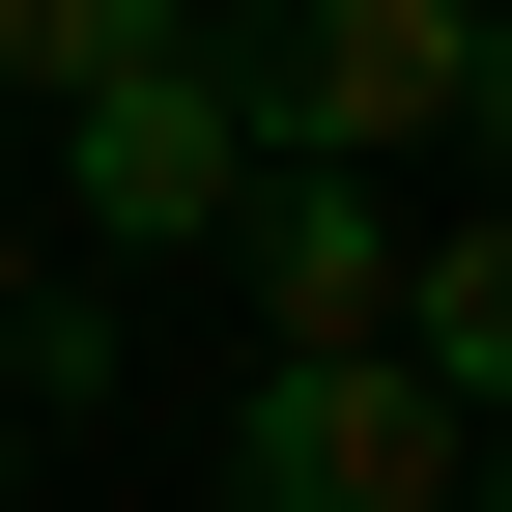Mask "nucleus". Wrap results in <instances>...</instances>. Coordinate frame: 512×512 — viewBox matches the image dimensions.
<instances>
[{"mask_svg": "<svg viewBox=\"0 0 512 512\" xmlns=\"http://www.w3.org/2000/svg\"><path fill=\"white\" fill-rule=\"evenodd\" d=\"M456 57H484V0H200V86H228L256 171H399V143H456Z\"/></svg>", "mask_w": 512, "mask_h": 512, "instance_id": "obj_1", "label": "nucleus"}, {"mask_svg": "<svg viewBox=\"0 0 512 512\" xmlns=\"http://www.w3.org/2000/svg\"><path fill=\"white\" fill-rule=\"evenodd\" d=\"M456 456H484V427L427 399L399 342H313V370L228 399V512H456Z\"/></svg>", "mask_w": 512, "mask_h": 512, "instance_id": "obj_2", "label": "nucleus"}, {"mask_svg": "<svg viewBox=\"0 0 512 512\" xmlns=\"http://www.w3.org/2000/svg\"><path fill=\"white\" fill-rule=\"evenodd\" d=\"M57 200H86L114 256H228V200H256V143H228V86H200V29H171V57H114V86L57 114Z\"/></svg>", "mask_w": 512, "mask_h": 512, "instance_id": "obj_3", "label": "nucleus"}, {"mask_svg": "<svg viewBox=\"0 0 512 512\" xmlns=\"http://www.w3.org/2000/svg\"><path fill=\"white\" fill-rule=\"evenodd\" d=\"M228 256H256V370H313V342H399V171H256L228 200Z\"/></svg>", "mask_w": 512, "mask_h": 512, "instance_id": "obj_4", "label": "nucleus"}, {"mask_svg": "<svg viewBox=\"0 0 512 512\" xmlns=\"http://www.w3.org/2000/svg\"><path fill=\"white\" fill-rule=\"evenodd\" d=\"M399 370H427V399H456V427H512V200L399 256Z\"/></svg>", "mask_w": 512, "mask_h": 512, "instance_id": "obj_5", "label": "nucleus"}, {"mask_svg": "<svg viewBox=\"0 0 512 512\" xmlns=\"http://www.w3.org/2000/svg\"><path fill=\"white\" fill-rule=\"evenodd\" d=\"M171 29H200V0H0V86H29V114H86L114 57H171Z\"/></svg>", "mask_w": 512, "mask_h": 512, "instance_id": "obj_6", "label": "nucleus"}, {"mask_svg": "<svg viewBox=\"0 0 512 512\" xmlns=\"http://www.w3.org/2000/svg\"><path fill=\"white\" fill-rule=\"evenodd\" d=\"M86 399H114V313H86V285H29V342H0V427H86Z\"/></svg>", "mask_w": 512, "mask_h": 512, "instance_id": "obj_7", "label": "nucleus"}, {"mask_svg": "<svg viewBox=\"0 0 512 512\" xmlns=\"http://www.w3.org/2000/svg\"><path fill=\"white\" fill-rule=\"evenodd\" d=\"M456 143H512V0H484V57H456Z\"/></svg>", "mask_w": 512, "mask_h": 512, "instance_id": "obj_8", "label": "nucleus"}, {"mask_svg": "<svg viewBox=\"0 0 512 512\" xmlns=\"http://www.w3.org/2000/svg\"><path fill=\"white\" fill-rule=\"evenodd\" d=\"M29 285H57V256H29V200H0V342H29Z\"/></svg>", "mask_w": 512, "mask_h": 512, "instance_id": "obj_9", "label": "nucleus"}, {"mask_svg": "<svg viewBox=\"0 0 512 512\" xmlns=\"http://www.w3.org/2000/svg\"><path fill=\"white\" fill-rule=\"evenodd\" d=\"M456 512H512V427H484V456H456Z\"/></svg>", "mask_w": 512, "mask_h": 512, "instance_id": "obj_10", "label": "nucleus"}, {"mask_svg": "<svg viewBox=\"0 0 512 512\" xmlns=\"http://www.w3.org/2000/svg\"><path fill=\"white\" fill-rule=\"evenodd\" d=\"M0 512H29V427H0Z\"/></svg>", "mask_w": 512, "mask_h": 512, "instance_id": "obj_11", "label": "nucleus"}]
</instances>
